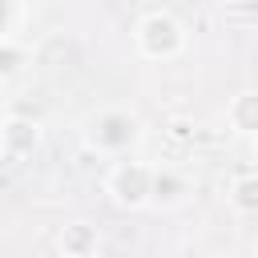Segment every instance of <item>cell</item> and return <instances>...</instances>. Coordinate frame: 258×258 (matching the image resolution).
Returning a JSON list of instances; mask_svg holds the SVG:
<instances>
[{
  "label": "cell",
  "mask_w": 258,
  "mask_h": 258,
  "mask_svg": "<svg viewBox=\"0 0 258 258\" xmlns=\"http://www.w3.org/2000/svg\"><path fill=\"white\" fill-rule=\"evenodd\" d=\"M145 141V125L133 109L125 105H105L85 121V145L97 149L101 157H129L137 145Z\"/></svg>",
  "instance_id": "6da1fadb"
},
{
  "label": "cell",
  "mask_w": 258,
  "mask_h": 258,
  "mask_svg": "<svg viewBox=\"0 0 258 258\" xmlns=\"http://www.w3.org/2000/svg\"><path fill=\"white\" fill-rule=\"evenodd\" d=\"M185 44H189L185 24L169 8H149L133 24V48L141 60H177L185 52Z\"/></svg>",
  "instance_id": "7a4b0ae2"
},
{
  "label": "cell",
  "mask_w": 258,
  "mask_h": 258,
  "mask_svg": "<svg viewBox=\"0 0 258 258\" xmlns=\"http://www.w3.org/2000/svg\"><path fill=\"white\" fill-rule=\"evenodd\" d=\"M105 194L117 210H145L153 206V165L129 157H117L105 173Z\"/></svg>",
  "instance_id": "3957f363"
},
{
  "label": "cell",
  "mask_w": 258,
  "mask_h": 258,
  "mask_svg": "<svg viewBox=\"0 0 258 258\" xmlns=\"http://www.w3.org/2000/svg\"><path fill=\"white\" fill-rule=\"evenodd\" d=\"M40 121L36 117H24V113H8L0 121V153L8 161H24L40 149Z\"/></svg>",
  "instance_id": "277c9868"
},
{
  "label": "cell",
  "mask_w": 258,
  "mask_h": 258,
  "mask_svg": "<svg viewBox=\"0 0 258 258\" xmlns=\"http://www.w3.org/2000/svg\"><path fill=\"white\" fill-rule=\"evenodd\" d=\"M194 194V177L177 165H153V206L161 210H177L185 206Z\"/></svg>",
  "instance_id": "5b68a950"
},
{
  "label": "cell",
  "mask_w": 258,
  "mask_h": 258,
  "mask_svg": "<svg viewBox=\"0 0 258 258\" xmlns=\"http://www.w3.org/2000/svg\"><path fill=\"white\" fill-rule=\"evenodd\" d=\"M56 246H60L64 258H97V250H101V230H97L89 218H73V222L60 226Z\"/></svg>",
  "instance_id": "8992f818"
},
{
  "label": "cell",
  "mask_w": 258,
  "mask_h": 258,
  "mask_svg": "<svg viewBox=\"0 0 258 258\" xmlns=\"http://www.w3.org/2000/svg\"><path fill=\"white\" fill-rule=\"evenodd\" d=\"M226 125L238 137H258V89H238L226 101Z\"/></svg>",
  "instance_id": "52a82bcc"
},
{
  "label": "cell",
  "mask_w": 258,
  "mask_h": 258,
  "mask_svg": "<svg viewBox=\"0 0 258 258\" xmlns=\"http://www.w3.org/2000/svg\"><path fill=\"white\" fill-rule=\"evenodd\" d=\"M226 202L242 218H258V173H238L226 189Z\"/></svg>",
  "instance_id": "ba28073f"
},
{
  "label": "cell",
  "mask_w": 258,
  "mask_h": 258,
  "mask_svg": "<svg viewBox=\"0 0 258 258\" xmlns=\"http://www.w3.org/2000/svg\"><path fill=\"white\" fill-rule=\"evenodd\" d=\"M28 64H32V48L20 44V36H4L0 40V77L4 81H16Z\"/></svg>",
  "instance_id": "9c48e42d"
},
{
  "label": "cell",
  "mask_w": 258,
  "mask_h": 258,
  "mask_svg": "<svg viewBox=\"0 0 258 258\" xmlns=\"http://www.w3.org/2000/svg\"><path fill=\"white\" fill-rule=\"evenodd\" d=\"M8 16H4V36H20V12H24V0H4Z\"/></svg>",
  "instance_id": "30bf717a"
},
{
  "label": "cell",
  "mask_w": 258,
  "mask_h": 258,
  "mask_svg": "<svg viewBox=\"0 0 258 258\" xmlns=\"http://www.w3.org/2000/svg\"><path fill=\"white\" fill-rule=\"evenodd\" d=\"M169 137H173V141H189V137H194V121L173 117V121H169Z\"/></svg>",
  "instance_id": "8fae6325"
},
{
  "label": "cell",
  "mask_w": 258,
  "mask_h": 258,
  "mask_svg": "<svg viewBox=\"0 0 258 258\" xmlns=\"http://www.w3.org/2000/svg\"><path fill=\"white\" fill-rule=\"evenodd\" d=\"M250 153H254V161H258V137H250Z\"/></svg>",
  "instance_id": "7c38bea8"
}]
</instances>
